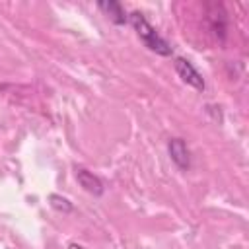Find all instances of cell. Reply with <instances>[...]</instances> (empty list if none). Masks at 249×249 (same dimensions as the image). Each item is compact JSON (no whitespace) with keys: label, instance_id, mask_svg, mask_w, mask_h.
Segmentation results:
<instances>
[{"label":"cell","instance_id":"cell-5","mask_svg":"<svg viewBox=\"0 0 249 249\" xmlns=\"http://www.w3.org/2000/svg\"><path fill=\"white\" fill-rule=\"evenodd\" d=\"M97 8L103 10V12L109 16V19H111L113 23H117V25L128 23V14H126V10L123 8L121 2H99Z\"/></svg>","mask_w":249,"mask_h":249},{"label":"cell","instance_id":"cell-1","mask_svg":"<svg viewBox=\"0 0 249 249\" xmlns=\"http://www.w3.org/2000/svg\"><path fill=\"white\" fill-rule=\"evenodd\" d=\"M128 23L134 27L138 39L144 43V47H146L148 51H152V53H156V54H160V56H169V54L173 53L171 45L152 27V23H150L140 12H132V14L128 16Z\"/></svg>","mask_w":249,"mask_h":249},{"label":"cell","instance_id":"cell-3","mask_svg":"<svg viewBox=\"0 0 249 249\" xmlns=\"http://www.w3.org/2000/svg\"><path fill=\"white\" fill-rule=\"evenodd\" d=\"M167 152H169V158L173 160V163L179 167V169H189L191 167V152L185 144V140L181 138H171L167 142Z\"/></svg>","mask_w":249,"mask_h":249},{"label":"cell","instance_id":"cell-4","mask_svg":"<svg viewBox=\"0 0 249 249\" xmlns=\"http://www.w3.org/2000/svg\"><path fill=\"white\" fill-rule=\"evenodd\" d=\"M76 179H78V183H80L88 193H91V195H95V196L103 195V191H105L101 179H99L97 175H93L91 171L84 169V167H78V169H76Z\"/></svg>","mask_w":249,"mask_h":249},{"label":"cell","instance_id":"cell-6","mask_svg":"<svg viewBox=\"0 0 249 249\" xmlns=\"http://www.w3.org/2000/svg\"><path fill=\"white\" fill-rule=\"evenodd\" d=\"M51 204L58 210H64V212H70L72 210V204L68 202V198H62L58 195H51Z\"/></svg>","mask_w":249,"mask_h":249},{"label":"cell","instance_id":"cell-2","mask_svg":"<svg viewBox=\"0 0 249 249\" xmlns=\"http://www.w3.org/2000/svg\"><path fill=\"white\" fill-rule=\"evenodd\" d=\"M175 72L179 74V78L187 86L195 88L196 91H202L204 89V80H202L200 72L191 64V60H187V58H175Z\"/></svg>","mask_w":249,"mask_h":249}]
</instances>
